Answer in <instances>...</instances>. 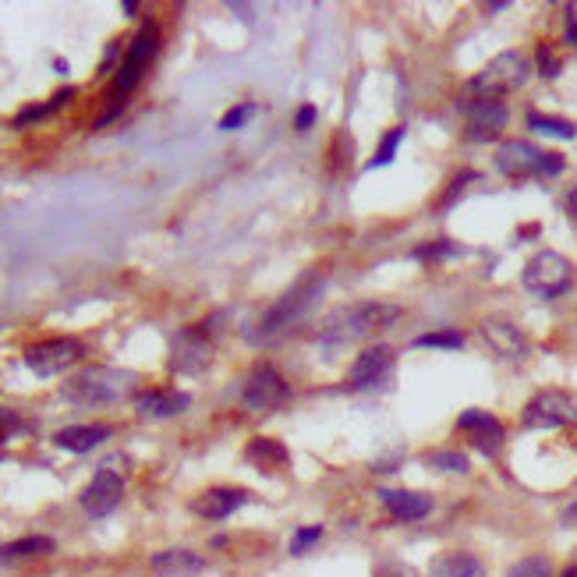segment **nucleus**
<instances>
[{"label":"nucleus","instance_id":"obj_1","mask_svg":"<svg viewBox=\"0 0 577 577\" xmlns=\"http://www.w3.org/2000/svg\"><path fill=\"white\" fill-rule=\"evenodd\" d=\"M323 290H326V277H305L301 284H294V288H290L284 297H277V305L259 319V330L252 333V341H270V337L284 333L288 326L301 323V319L319 305Z\"/></svg>","mask_w":577,"mask_h":577},{"label":"nucleus","instance_id":"obj_2","mask_svg":"<svg viewBox=\"0 0 577 577\" xmlns=\"http://www.w3.org/2000/svg\"><path fill=\"white\" fill-rule=\"evenodd\" d=\"M397 319H401V308H397V305L361 301V305L344 308V312L333 319V326H330L326 337H333V341H372V337L386 333Z\"/></svg>","mask_w":577,"mask_h":577},{"label":"nucleus","instance_id":"obj_3","mask_svg":"<svg viewBox=\"0 0 577 577\" xmlns=\"http://www.w3.org/2000/svg\"><path fill=\"white\" fill-rule=\"evenodd\" d=\"M135 390V376L120 368H85L64 386V397L75 404H114Z\"/></svg>","mask_w":577,"mask_h":577},{"label":"nucleus","instance_id":"obj_4","mask_svg":"<svg viewBox=\"0 0 577 577\" xmlns=\"http://www.w3.org/2000/svg\"><path fill=\"white\" fill-rule=\"evenodd\" d=\"M528 60L520 58V54H500V58H493L475 78H471V85H467V93L471 96H478V100H500V96H507V93H514L520 89L524 82H528Z\"/></svg>","mask_w":577,"mask_h":577},{"label":"nucleus","instance_id":"obj_5","mask_svg":"<svg viewBox=\"0 0 577 577\" xmlns=\"http://www.w3.org/2000/svg\"><path fill=\"white\" fill-rule=\"evenodd\" d=\"M156 50H160V29L153 25V22H146L138 32H135V40H131V47H128V54L120 60V67H117L114 75V111H120V103H124V96L138 85V78H142V71L153 64L156 58Z\"/></svg>","mask_w":577,"mask_h":577},{"label":"nucleus","instance_id":"obj_6","mask_svg":"<svg viewBox=\"0 0 577 577\" xmlns=\"http://www.w3.org/2000/svg\"><path fill=\"white\" fill-rule=\"evenodd\" d=\"M524 288L531 290V294H538V297H560L564 290L571 288V280H574V266L560 255V252H538L528 266H524Z\"/></svg>","mask_w":577,"mask_h":577},{"label":"nucleus","instance_id":"obj_7","mask_svg":"<svg viewBox=\"0 0 577 577\" xmlns=\"http://www.w3.org/2000/svg\"><path fill=\"white\" fill-rule=\"evenodd\" d=\"M290 390L288 383H284V376L273 368V365H255L252 372H248V379H244V390H241V401L248 411H259V414H266V411H277L280 404H288Z\"/></svg>","mask_w":577,"mask_h":577},{"label":"nucleus","instance_id":"obj_8","mask_svg":"<svg viewBox=\"0 0 577 577\" xmlns=\"http://www.w3.org/2000/svg\"><path fill=\"white\" fill-rule=\"evenodd\" d=\"M75 361H82V344L71 341V337H54V341H43V344L25 351L29 372H36V376H43V379L67 372Z\"/></svg>","mask_w":577,"mask_h":577},{"label":"nucleus","instance_id":"obj_9","mask_svg":"<svg viewBox=\"0 0 577 577\" xmlns=\"http://www.w3.org/2000/svg\"><path fill=\"white\" fill-rule=\"evenodd\" d=\"M577 422V404L567 394H556V390H546L538 397H531L524 407V425L528 429H564V425H574Z\"/></svg>","mask_w":577,"mask_h":577},{"label":"nucleus","instance_id":"obj_10","mask_svg":"<svg viewBox=\"0 0 577 577\" xmlns=\"http://www.w3.org/2000/svg\"><path fill=\"white\" fill-rule=\"evenodd\" d=\"M120 496H124V478H120L117 471H111V467H103V471H96V475L89 478V485L82 489L78 503H82V510H85L89 518H107V514L117 510Z\"/></svg>","mask_w":577,"mask_h":577},{"label":"nucleus","instance_id":"obj_11","mask_svg":"<svg viewBox=\"0 0 577 577\" xmlns=\"http://www.w3.org/2000/svg\"><path fill=\"white\" fill-rule=\"evenodd\" d=\"M213 361V344L202 330H181L171 344V365L173 372L184 376H199L206 365Z\"/></svg>","mask_w":577,"mask_h":577},{"label":"nucleus","instance_id":"obj_12","mask_svg":"<svg viewBox=\"0 0 577 577\" xmlns=\"http://www.w3.org/2000/svg\"><path fill=\"white\" fill-rule=\"evenodd\" d=\"M390 365H394V351H390V347H383V344L368 347V351H361V354H358V361L351 365V372H347V386H354V390H368V386H376V383H383V379H386Z\"/></svg>","mask_w":577,"mask_h":577},{"label":"nucleus","instance_id":"obj_13","mask_svg":"<svg viewBox=\"0 0 577 577\" xmlns=\"http://www.w3.org/2000/svg\"><path fill=\"white\" fill-rule=\"evenodd\" d=\"M507 107L503 100H475L467 111V138L471 142H489L507 128Z\"/></svg>","mask_w":577,"mask_h":577},{"label":"nucleus","instance_id":"obj_14","mask_svg":"<svg viewBox=\"0 0 577 577\" xmlns=\"http://www.w3.org/2000/svg\"><path fill=\"white\" fill-rule=\"evenodd\" d=\"M482 337H485V344L493 347L500 358H507V361H524L528 358V337L520 333L514 323H507V319H485L482 323Z\"/></svg>","mask_w":577,"mask_h":577},{"label":"nucleus","instance_id":"obj_15","mask_svg":"<svg viewBox=\"0 0 577 577\" xmlns=\"http://www.w3.org/2000/svg\"><path fill=\"white\" fill-rule=\"evenodd\" d=\"M457 425H461L464 432H471L475 447H478L485 457L500 454V447H503V425H500L493 414H485V411H464L461 418H457Z\"/></svg>","mask_w":577,"mask_h":577},{"label":"nucleus","instance_id":"obj_16","mask_svg":"<svg viewBox=\"0 0 577 577\" xmlns=\"http://www.w3.org/2000/svg\"><path fill=\"white\" fill-rule=\"evenodd\" d=\"M542 149L528 146V142H503L500 153H496V167L507 173V177H528V173H538L542 167Z\"/></svg>","mask_w":577,"mask_h":577},{"label":"nucleus","instance_id":"obj_17","mask_svg":"<svg viewBox=\"0 0 577 577\" xmlns=\"http://www.w3.org/2000/svg\"><path fill=\"white\" fill-rule=\"evenodd\" d=\"M248 500H252L248 489H209V493H202V496L195 500V514H202V518L209 520H227L234 510H241Z\"/></svg>","mask_w":577,"mask_h":577},{"label":"nucleus","instance_id":"obj_18","mask_svg":"<svg viewBox=\"0 0 577 577\" xmlns=\"http://www.w3.org/2000/svg\"><path fill=\"white\" fill-rule=\"evenodd\" d=\"M383 507L397 520H422L432 514V500L425 493H407V489H383L379 493Z\"/></svg>","mask_w":577,"mask_h":577},{"label":"nucleus","instance_id":"obj_19","mask_svg":"<svg viewBox=\"0 0 577 577\" xmlns=\"http://www.w3.org/2000/svg\"><path fill=\"white\" fill-rule=\"evenodd\" d=\"M202 571H206V560L191 549H164L153 556L156 577H199Z\"/></svg>","mask_w":577,"mask_h":577},{"label":"nucleus","instance_id":"obj_20","mask_svg":"<svg viewBox=\"0 0 577 577\" xmlns=\"http://www.w3.org/2000/svg\"><path fill=\"white\" fill-rule=\"evenodd\" d=\"M103 439H111L107 425H71V429H60L58 436H54V443H58L60 450H67V454H89Z\"/></svg>","mask_w":577,"mask_h":577},{"label":"nucleus","instance_id":"obj_21","mask_svg":"<svg viewBox=\"0 0 577 577\" xmlns=\"http://www.w3.org/2000/svg\"><path fill=\"white\" fill-rule=\"evenodd\" d=\"M188 404H191V397L181 394V390H149V394L138 397V411L149 414V418H173Z\"/></svg>","mask_w":577,"mask_h":577},{"label":"nucleus","instance_id":"obj_22","mask_svg":"<svg viewBox=\"0 0 577 577\" xmlns=\"http://www.w3.org/2000/svg\"><path fill=\"white\" fill-rule=\"evenodd\" d=\"M429 577H485V567L471 553H447L432 564Z\"/></svg>","mask_w":577,"mask_h":577},{"label":"nucleus","instance_id":"obj_23","mask_svg":"<svg viewBox=\"0 0 577 577\" xmlns=\"http://www.w3.org/2000/svg\"><path fill=\"white\" fill-rule=\"evenodd\" d=\"M244 457L255 464L259 471H273V467H284V464H288V450H284V443H277V439H270V436H259V439L248 443Z\"/></svg>","mask_w":577,"mask_h":577},{"label":"nucleus","instance_id":"obj_24","mask_svg":"<svg viewBox=\"0 0 577 577\" xmlns=\"http://www.w3.org/2000/svg\"><path fill=\"white\" fill-rule=\"evenodd\" d=\"M50 549H54V538H47V535H25V538H14V542L0 546V564L43 556V553H50Z\"/></svg>","mask_w":577,"mask_h":577},{"label":"nucleus","instance_id":"obj_25","mask_svg":"<svg viewBox=\"0 0 577 577\" xmlns=\"http://www.w3.org/2000/svg\"><path fill=\"white\" fill-rule=\"evenodd\" d=\"M528 124L535 128V131H542V135H556V138H574L577 128L571 120H560V117H546V114H531L528 117Z\"/></svg>","mask_w":577,"mask_h":577},{"label":"nucleus","instance_id":"obj_26","mask_svg":"<svg viewBox=\"0 0 577 577\" xmlns=\"http://www.w3.org/2000/svg\"><path fill=\"white\" fill-rule=\"evenodd\" d=\"M507 577H553V571H549V564L542 556H524L507 571Z\"/></svg>","mask_w":577,"mask_h":577},{"label":"nucleus","instance_id":"obj_27","mask_svg":"<svg viewBox=\"0 0 577 577\" xmlns=\"http://www.w3.org/2000/svg\"><path fill=\"white\" fill-rule=\"evenodd\" d=\"M414 347H450V351H457L464 347V337L457 330H439V333H425V337H418Z\"/></svg>","mask_w":577,"mask_h":577},{"label":"nucleus","instance_id":"obj_28","mask_svg":"<svg viewBox=\"0 0 577 577\" xmlns=\"http://www.w3.org/2000/svg\"><path fill=\"white\" fill-rule=\"evenodd\" d=\"M319 538H323V528H319V524H308V528L294 531V538H290V553H294V556H301V553H308Z\"/></svg>","mask_w":577,"mask_h":577},{"label":"nucleus","instance_id":"obj_29","mask_svg":"<svg viewBox=\"0 0 577 577\" xmlns=\"http://www.w3.org/2000/svg\"><path fill=\"white\" fill-rule=\"evenodd\" d=\"M401 138H404V128H394V131L379 142V153H376V160H372L368 167H383V164H390V160H394V153H397V146H401Z\"/></svg>","mask_w":577,"mask_h":577},{"label":"nucleus","instance_id":"obj_30","mask_svg":"<svg viewBox=\"0 0 577 577\" xmlns=\"http://www.w3.org/2000/svg\"><path fill=\"white\" fill-rule=\"evenodd\" d=\"M252 114H255V103H237V107H231L227 114L220 117V131H237Z\"/></svg>","mask_w":577,"mask_h":577},{"label":"nucleus","instance_id":"obj_31","mask_svg":"<svg viewBox=\"0 0 577 577\" xmlns=\"http://www.w3.org/2000/svg\"><path fill=\"white\" fill-rule=\"evenodd\" d=\"M429 464H432V467H439V471H457V475H464V471H467V457H464V454H454V450L432 454V457H429Z\"/></svg>","mask_w":577,"mask_h":577},{"label":"nucleus","instance_id":"obj_32","mask_svg":"<svg viewBox=\"0 0 577 577\" xmlns=\"http://www.w3.org/2000/svg\"><path fill=\"white\" fill-rule=\"evenodd\" d=\"M538 71H542L546 78H556V75H560V60L553 58L549 47H538Z\"/></svg>","mask_w":577,"mask_h":577},{"label":"nucleus","instance_id":"obj_33","mask_svg":"<svg viewBox=\"0 0 577 577\" xmlns=\"http://www.w3.org/2000/svg\"><path fill=\"white\" fill-rule=\"evenodd\" d=\"M454 252H457L454 244H447V241H439V244H429V248H418L414 255H418V259H439V255H454Z\"/></svg>","mask_w":577,"mask_h":577},{"label":"nucleus","instance_id":"obj_34","mask_svg":"<svg viewBox=\"0 0 577 577\" xmlns=\"http://www.w3.org/2000/svg\"><path fill=\"white\" fill-rule=\"evenodd\" d=\"M18 429H22V422H18L11 411H4V407H0V443H4L11 432H18Z\"/></svg>","mask_w":577,"mask_h":577},{"label":"nucleus","instance_id":"obj_35","mask_svg":"<svg viewBox=\"0 0 577 577\" xmlns=\"http://www.w3.org/2000/svg\"><path fill=\"white\" fill-rule=\"evenodd\" d=\"M564 22H567V43L577 47V4H567V14H564Z\"/></svg>","mask_w":577,"mask_h":577},{"label":"nucleus","instance_id":"obj_36","mask_svg":"<svg viewBox=\"0 0 577 577\" xmlns=\"http://www.w3.org/2000/svg\"><path fill=\"white\" fill-rule=\"evenodd\" d=\"M560 171H564V160H560L556 153H546V156H542V167H538V173L553 177V173H560Z\"/></svg>","mask_w":577,"mask_h":577},{"label":"nucleus","instance_id":"obj_37","mask_svg":"<svg viewBox=\"0 0 577 577\" xmlns=\"http://www.w3.org/2000/svg\"><path fill=\"white\" fill-rule=\"evenodd\" d=\"M312 124H315V107H301L297 117H294V128H297V131H308Z\"/></svg>","mask_w":577,"mask_h":577},{"label":"nucleus","instance_id":"obj_38","mask_svg":"<svg viewBox=\"0 0 577 577\" xmlns=\"http://www.w3.org/2000/svg\"><path fill=\"white\" fill-rule=\"evenodd\" d=\"M567 213H571V217L577 220V184L571 188V195H567Z\"/></svg>","mask_w":577,"mask_h":577},{"label":"nucleus","instance_id":"obj_39","mask_svg":"<svg viewBox=\"0 0 577 577\" xmlns=\"http://www.w3.org/2000/svg\"><path fill=\"white\" fill-rule=\"evenodd\" d=\"M564 520H567V524H574V520H577V503L571 507V510H567V518H564Z\"/></svg>","mask_w":577,"mask_h":577},{"label":"nucleus","instance_id":"obj_40","mask_svg":"<svg viewBox=\"0 0 577 577\" xmlns=\"http://www.w3.org/2000/svg\"><path fill=\"white\" fill-rule=\"evenodd\" d=\"M560 577H577V564H571V567H567V571H564Z\"/></svg>","mask_w":577,"mask_h":577}]
</instances>
